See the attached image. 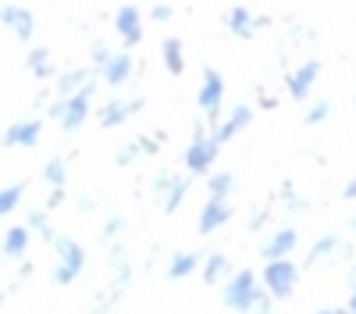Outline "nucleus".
<instances>
[{"label":"nucleus","instance_id":"nucleus-33","mask_svg":"<svg viewBox=\"0 0 356 314\" xmlns=\"http://www.w3.org/2000/svg\"><path fill=\"white\" fill-rule=\"evenodd\" d=\"M25 225H29V233H47V228H54L50 225V218H47V207H40V211H29V218H25Z\"/></svg>","mask_w":356,"mask_h":314},{"label":"nucleus","instance_id":"nucleus-44","mask_svg":"<svg viewBox=\"0 0 356 314\" xmlns=\"http://www.w3.org/2000/svg\"><path fill=\"white\" fill-rule=\"evenodd\" d=\"M29 275H33V265L22 261V265H18V282H22V278H29Z\"/></svg>","mask_w":356,"mask_h":314},{"label":"nucleus","instance_id":"nucleus-49","mask_svg":"<svg viewBox=\"0 0 356 314\" xmlns=\"http://www.w3.org/2000/svg\"><path fill=\"white\" fill-rule=\"evenodd\" d=\"M353 104H356V97H353Z\"/></svg>","mask_w":356,"mask_h":314},{"label":"nucleus","instance_id":"nucleus-42","mask_svg":"<svg viewBox=\"0 0 356 314\" xmlns=\"http://www.w3.org/2000/svg\"><path fill=\"white\" fill-rule=\"evenodd\" d=\"M342 200H356V175L342 186Z\"/></svg>","mask_w":356,"mask_h":314},{"label":"nucleus","instance_id":"nucleus-19","mask_svg":"<svg viewBox=\"0 0 356 314\" xmlns=\"http://www.w3.org/2000/svg\"><path fill=\"white\" fill-rule=\"evenodd\" d=\"M29 243H33V233H29V225H11L4 240H0V253L8 257V261H22L29 253Z\"/></svg>","mask_w":356,"mask_h":314},{"label":"nucleus","instance_id":"nucleus-43","mask_svg":"<svg viewBox=\"0 0 356 314\" xmlns=\"http://www.w3.org/2000/svg\"><path fill=\"white\" fill-rule=\"evenodd\" d=\"M346 307H349V314H356V282H349V304Z\"/></svg>","mask_w":356,"mask_h":314},{"label":"nucleus","instance_id":"nucleus-36","mask_svg":"<svg viewBox=\"0 0 356 314\" xmlns=\"http://www.w3.org/2000/svg\"><path fill=\"white\" fill-rule=\"evenodd\" d=\"M122 233H125V218H122V214H111L107 225H104V240L111 243V240H118Z\"/></svg>","mask_w":356,"mask_h":314},{"label":"nucleus","instance_id":"nucleus-20","mask_svg":"<svg viewBox=\"0 0 356 314\" xmlns=\"http://www.w3.org/2000/svg\"><path fill=\"white\" fill-rule=\"evenodd\" d=\"M200 275H203V282H207V285H225V282L235 275V272H232V261H228V253H221V250L207 253V257H203Z\"/></svg>","mask_w":356,"mask_h":314},{"label":"nucleus","instance_id":"nucleus-14","mask_svg":"<svg viewBox=\"0 0 356 314\" xmlns=\"http://www.w3.org/2000/svg\"><path fill=\"white\" fill-rule=\"evenodd\" d=\"M93 68H68V72H61L57 75V82H54V97L57 100H72V97H79L89 82H93Z\"/></svg>","mask_w":356,"mask_h":314},{"label":"nucleus","instance_id":"nucleus-38","mask_svg":"<svg viewBox=\"0 0 356 314\" xmlns=\"http://www.w3.org/2000/svg\"><path fill=\"white\" fill-rule=\"evenodd\" d=\"M107 265H111L114 272H118V268H125V265H129V253H125V246H118V243H114V246H111V253H107Z\"/></svg>","mask_w":356,"mask_h":314},{"label":"nucleus","instance_id":"nucleus-6","mask_svg":"<svg viewBox=\"0 0 356 314\" xmlns=\"http://www.w3.org/2000/svg\"><path fill=\"white\" fill-rule=\"evenodd\" d=\"M296 246H300V228L296 225H278L275 233L260 243V257H264V265L289 261V257L296 253Z\"/></svg>","mask_w":356,"mask_h":314},{"label":"nucleus","instance_id":"nucleus-28","mask_svg":"<svg viewBox=\"0 0 356 314\" xmlns=\"http://www.w3.org/2000/svg\"><path fill=\"white\" fill-rule=\"evenodd\" d=\"M22 196H25V182H11V186L0 189V218H8L11 211H18Z\"/></svg>","mask_w":356,"mask_h":314},{"label":"nucleus","instance_id":"nucleus-1","mask_svg":"<svg viewBox=\"0 0 356 314\" xmlns=\"http://www.w3.org/2000/svg\"><path fill=\"white\" fill-rule=\"evenodd\" d=\"M260 290H264L260 275H257L253 268H239V272H235V275L221 285V300H225V307L235 311V314H250Z\"/></svg>","mask_w":356,"mask_h":314},{"label":"nucleus","instance_id":"nucleus-37","mask_svg":"<svg viewBox=\"0 0 356 314\" xmlns=\"http://www.w3.org/2000/svg\"><path fill=\"white\" fill-rule=\"evenodd\" d=\"M250 314H275V297L267 293V290H260V293H257V304H253Z\"/></svg>","mask_w":356,"mask_h":314},{"label":"nucleus","instance_id":"nucleus-46","mask_svg":"<svg viewBox=\"0 0 356 314\" xmlns=\"http://www.w3.org/2000/svg\"><path fill=\"white\" fill-rule=\"evenodd\" d=\"M349 282H356V261L349 265Z\"/></svg>","mask_w":356,"mask_h":314},{"label":"nucleus","instance_id":"nucleus-41","mask_svg":"<svg viewBox=\"0 0 356 314\" xmlns=\"http://www.w3.org/2000/svg\"><path fill=\"white\" fill-rule=\"evenodd\" d=\"M257 100H260V107H267V111H275V107H278V97H275V93H267V90H257Z\"/></svg>","mask_w":356,"mask_h":314},{"label":"nucleus","instance_id":"nucleus-4","mask_svg":"<svg viewBox=\"0 0 356 314\" xmlns=\"http://www.w3.org/2000/svg\"><path fill=\"white\" fill-rule=\"evenodd\" d=\"M300 275H303V265H296L292 257L289 261H271V265H264V272H260V285L275 300H289L296 293V285H300Z\"/></svg>","mask_w":356,"mask_h":314},{"label":"nucleus","instance_id":"nucleus-27","mask_svg":"<svg viewBox=\"0 0 356 314\" xmlns=\"http://www.w3.org/2000/svg\"><path fill=\"white\" fill-rule=\"evenodd\" d=\"M43 179L50 182V189H65V182H68V161L65 157H50L47 168H43Z\"/></svg>","mask_w":356,"mask_h":314},{"label":"nucleus","instance_id":"nucleus-7","mask_svg":"<svg viewBox=\"0 0 356 314\" xmlns=\"http://www.w3.org/2000/svg\"><path fill=\"white\" fill-rule=\"evenodd\" d=\"M321 61L317 57H307V61H300L292 72H289V79H285V93L292 97V100H307L310 93H314V86H317V79H321Z\"/></svg>","mask_w":356,"mask_h":314},{"label":"nucleus","instance_id":"nucleus-40","mask_svg":"<svg viewBox=\"0 0 356 314\" xmlns=\"http://www.w3.org/2000/svg\"><path fill=\"white\" fill-rule=\"evenodd\" d=\"M65 196H68L65 189H50V196H47V211H54V207H61V204H65Z\"/></svg>","mask_w":356,"mask_h":314},{"label":"nucleus","instance_id":"nucleus-48","mask_svg":"<svg viewBox=\"0 0 356 314\" xmlns=\"http://www.w3.org/2000/svg\"><path fill=\"white\" fill-rule=\"evenodd\" d=\"M335 311H339V314H349V307H335Z\"/></svg>","mask_w":356,"mask_h":314},{"label":"nucleus","instance_id":"nucleus-34","mask_svg":"<svg viewBox=\"0 0 356 314\" xmlns=\"http://www.w3.org/2000/svg\"><path fill=\"white\" fill-rule=\"evenodd\" d=\"M175 175H178V171H157V175H154V182H150V193L161 200L168 189H171V182H175Z\"/></svg>","mask_w":356,"mask_h":314},{"label":"nucleus","instance_id":"nucleus-25","mask_svg":"<svg viewBox=\"0 0 356 314\" xmlns=\"http://www.w3.org/2000/svg\"><path fill=\"white\" fill-rule=\"evenodd\" d=\"M25 65H29V72H33L36 79H54V61H50L47 47H33V50H29Z\"/></svg>","mask_w":356,"mask_h":314},{"label":"nucleus","instance_id":"nucleus-5","mask_svg":"<svg viewBox=\"0 0 356 314\" xmlns=\"http://www.w3.org/2000/svg\"><path fill=\"white\" fill-rule=\"evenodd\" d=\"M218 154H221V143L214 139V132L207 136V139H189L186 157H182L186 175H189V179H196V175L207 179V175L214 171V164H218Z\"/></svg>","mask_w":356,"mask_h":314},{"label":"nucleus","instance_id":"nucleus-32","mask_svg":"<svg viewBox=\"0 0 356 314\" xmlns=\"http://www.w3.org/2000/svg\"><path fill=\"white\" fill-rule=\"evenodd\" d=\"M271 204H275V200H267V204H260V207H253L250 211V233H264V225L267 221H271Z\"/></svg>","mask_w":356,"mask_h":314},{"label":"nucleus","instance_id":"nucleus-8","mask_svg":"<svg viewBox=\"0 0 356 314\" xmlns=\"http://www.w3.org/2000/svg\"><path fill=\"white\" fill-rule=\"evenodd\" d=\"M225 25H228V33H232V36H239V40H253L257 33H264V29L271 25V18L253 15L246 4H235V8H228Z\"/></svg>","mask_w":356,"mask_h":314},{"label":"nucleus","instance_id":"nucleus-35","mask_svg":"<svg viewBox=\"0 0 356 314\" xmlns=\"http://www.w3.org/2000/svg\"><path fill=\"white\" fill-rule=\"evenodd\" d=\"M136 157H143V154H139V143H125V147H118V154H114V164H118V168H129Z\"/></svg>","mask_w":356,"mask_h":314},{"label":"nucleus","instance_id":"nucleus-23","mask_svg":"<svg viewBox=\"0 0 356 314\" xmlns=\"http://www.w3.org/2000/svg\"><path fill=\"white\" fill-rule=\"evenodd\" d=\"M189 186H193V179L189 175H175V182H171V189L161 196V211L164 214H175L178 207L186 204V196H189Z\"/></svg>","mask_w":356,"mask_h":314},{"label":"nucleus","instance_id":"nucleus-45","mask_svg":"<svg viewBox=\"0 0 356 314\" xmlns=\"http://www.w3.org/2000/svg\"><path fill=\"white\" fill-rule=\"evenodd\" d=\"M346 225H349V233H353V236H356V211H353V218H349V221H346Z\"/></svg>","mask_w":356,"mask_h":314},{"label":"nucleus","instance_id":"nucleus-24","mask_svg":"<svg viewBox=\"0 0 356 314\" xmlns=\"http://www.w3.org/2000/svg\"><path fill=\"white\" fill-rule=\"evenodd\" d=\"M235 171H211L207 175V193H211L214 200H228V196H235Z\"/></svg>","mask_w":356,"mask_h":314},{"label":"nucleus","instance_id":"nucleus-22","mask_svg":"<svg viewBox=\"0 0 356 314\" xmlns=\"http://www.w3.org/2000/svg\"><path fill=\"white\" fill-rule=\"evenodd\" d=\"M161 61H164V68H168V75H182L186 72V47H182V40L178 36H168L164 43H161Z\"/></svg>","mask_w":356,"mask_h":314},{"label":"nucleus","instance_id":"nucleus-16","mask_svg":"<svg viewBox=\"0 0 356 314\" xmlns=\"http://www.w3.org/2000/svg\"><path fill=\"white\" fill-rule=\"evenodd\" d=\"M132 72H136V57H132V50H114L111 65L100 72V79L111 86V90H122V86L132 79Z\"/></svg>","mask_w":356,"mask_h":314},{"label":"nucleus","instance_id":"nucleus-21","mask_svg":"<svg viewBox=\"0 0 356 314\" xmlns=\"http://www.w3.org/2000/svg\"><path fill=\"white\" fill-rule=\"evenodd\" d=\"M200 268H203V253H196V250H178V253H171V261H168V278H171V282L189 278V275L200 272Z\"/></svg>","mask_w":356,"mask_h":314},{"label":"nucleus","instance_id":"nucleus-26","mask_svg":"<svg viewBox=\"0 0 356 314\" xmlns=\"http://www.w3.org/2000/svg\"><path fill=\"white\" fill-rule=\"evenodd\" d=\"M278 204H282L289 214H303V211H310V200L296 193L292 182H282V189H278Z\"/></svg>","mask_w":356,"mask_h":314},{"label":"nucleus","instance_id":"nucleus-9","mask_svg":"<svg viewBox=\"0 0 356 314\" xmlns=\"http://www.w3.org/2000/svg\"><path fill=\"white\" fill-rule=\"evenodd\" d=\"M0 25L22 43H29L36 36V15L22 4H0Z\"/></svg>","mask_w":356,"mask_h":314},{"label":"nucleus","instance_id":"nucleus-13","mask_svg":"<svg viewBox=\"0 0 356 314\" xmlns=\"http://www.w3.org/2000/svg\"><path fill=\"white\" fill-rule=\"evenodd\" d=\"M143 97H114V100H107L100 111H97V122L104 125V129H118V125H125L129 118H132V114H139L143 111Z\"/></svg>","mask_w":356,"mask_h":314},{"label":"nucleus","instance_id":"nucleus-2","mask_svg":"<svg viewBox=\"0 0 356 314\" xmlns=\"http://www.w3.org/2000/svg\"><path fill=\"white\" fill-rule=\"evenodd\" d=\"M221 104H225V75L218 68H203V82L196 90V107L211 129L221 125Z\"/></svg>","mask_w":356,"mask_h":314},{"label":"nucleus","instance_id":"nucleus-12","mask_svg":"<svg viewBox=\"0 0 356 314\" xmlns=\"http://www.w3.org/2000/svg\"><path fill=\"white\" fill-rule=\"evenodd\" d=\"M93 97H97V82H89L79 97L65 100V118H61L65 132H75V129H82L89 122V114H93Z\"/></svg>","mask_w":356,"mask_h":314},{"label":"nucleus","instance_id":"nucleus-10","mask_svg":"<svg viewBox=\"0 0 356 314\" xmlns=\"http://www.w3.org/2000/svg\"><path fill=\"white\" fill-rule=\"evenodd\" d=\"M114 33L122 36V47L132 50L143 43V11L136 4H122L114 11Z\"/></svg>","mask_w":356,"mask_h":314},{"label":"nucleus","instance_id":"nucleus-31","mask_svg":"<svg viewBox=\"0 0 356 314\" xmlns=\"http://www.w3.org/2000/svg\"><path fill=\"white\" fill-rule=\"evenodd\" d=\"M111 57H114V50H111L104 40H97V43H93V50H89V61H93V72H104V68L111 65Z\"/></svg>","mask_w":356,"mask_h":314},{"label":"nucleus","instance_id":"nucleus-29","mask_svg":"<svg viewBox=\"0 0 356 314\" xmlns=\"http://www.w3.org/2000/svg\"><path fill=\"white\" fill-rule=\"evenodd\" d=\"M328 118H332V100H314L303 111V125H324Z\"/></svg>","mask_w":356,"mask_h":314},{"label":"nucleus","instance_id":"nucleus-11","mask_svg":"<svg viewBox=\"0 0 356 314\" xmlns=\"http://www.w3.org/2000/svg\"><path fill=\"white\" fill-rule=\"evenodd\" d=\"M235 214L232 207V200H214V196H207V204L200 207V218H196V233L200 236H214L221 225H228Z\"/></svg>","mask_w":356,"mask_h":314},{"label":"nucleus","instance_id":"nucleus-18","mask_svg":"<svg viewBox=\"0 0 356 314\" xmlns=\"http://www.w3.org/2000/svg\"><path fill=\"white\" fill-rule=\"evenodd\" d=\"M250 122H253V107H246V104H239V107H235L232 114H228V118L214 129V139L221 143V147H225V143H232L235 136H239L243 129H250Z\"/></svg>","mask_w":356,"mask_h":314},{"label":"nucleus","instance_id":"nucleus-17","mask_svg":"<svg viewBox=\"0 0 356 314\" xmlns=\"http://www.w3.org/2000/svg\"><path fill=\"white\" fill-rule=\"evenodd\" d=\"M339 250H342V240H339L335 233H324V236H317V240L310 243L307 257H303V268H314V265H324V261H335Z\"/></svg>","mask_w":356,"mask_h":314},{"label":"nucleus","instance_id":"nucleus-47","mask_svg":"<svg viewBox=\"0 0 356 314\" xmlns=\"http://www.w3.org/2000/svg\"><path fill=\"white\" fill-rule=\"evenodd\" d=\"M314 314H339L335 307H324V311H314Z\"/></svg>","mask_w":356,"mask_h":314},{"label":"nucleus","instance_id":"nucleus-30","mask_svg":"<svg viewBox=\"0 0 356 314\" xmlns=\"http://www.w3.org/2000/svg\"><path fill=\"white\" fill-rule=\"evenodd\" d=\"M164 139H168V132H164V129H157V132H150V136H139V139H136V143H139V154H143V157L161 154Z\"/></svg>","mask_w":356,"mask_h":314},{"label":"nucleus","instance_id":"nucleus-15","mask_svg":"<svg viewBox=\"0 0 356 314\" xmlns=\"http://www.w3.org/2000/svg\"><path fill=\"white\" fill-rule=\"evenodd\" d=\"M40 136H43V118H22V122L8 125L0 143H4V147H36Z\"/></svg>","mask_w":356,"mask_h":314},{"label":"nucleus","instance_id":"nucleus-3","mask_svg":"<svg viewBox=\"0 0 356 314\" xmlns=\"http://www.w3.org/2000/svg\"><path fill=\"white\" fill-rule=\"evenodd\" d=\"M54 250H57V265H54V275H50L54 285H72L86 268V246L72 236H57Z\"/></svg>","mask_w":356,"mask_h":314},{"label":"nucleus","instance_id":"nucleus-39","mask_svg":"<svg viewBox=\"0 0 356 314\" xmlns=\"http://www.w3.org/2000/svg\"><path fill=\"white\" fill-rule=\"evenodd\" d=\"M150 18H154V22H171V18H175V8H171V4H154V8H150Z\"/></svg>","mask_w":356,"mask_h":314}]
</instances>
